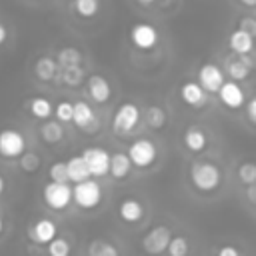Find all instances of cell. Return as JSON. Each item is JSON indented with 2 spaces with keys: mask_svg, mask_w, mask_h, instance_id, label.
<instances>
[{
  "mask_svg": "<svg viewBox=\"0 0 256 256\" xmlns=\"http://www.w3.org/2000/svg\"><path fill=\"white\" fill-rule=\"evenodd\" d=\"M144 204L138 198H124L118 204V218L126 224H138L144 218Z\"/></svg>",
  "mask_w": 256,
  "mask_h": 256,
  "instance_id": "obj_16",
  "label": "cell"
},
{
  "mask_svg": "<svg viewBox=\"0 0 256 256\" xmlns=\"http://www.w3.org/2000/svg\"><path fill=\"white\" fill-rule=\"evenodd\" d=\"M144 122H146V126L152 128V130H162V128L166 126V122H168V116H166V112H164L162 106L150 104V106L144 110Z\"/></svg>",
  "mask_w": 256,
  "mask_h": 256,
  "instance_id": "obj_27",
  "label": "cell"
},
{
  "mask_svg": "<svg viewBox=\"0 0 256 256\" xmlns=\"http://www.w3.org/2000/svg\"><path fill=\"white\" fill-rule=\"evenodd\" d=\"M170 238H172V230L164 224H158L154 228H150L144 238H142V248L146 254L150 256H160L166 252L168 244H170Z\"/></svg>",
  "mask_w": 256,
  "mask_h": 256,
  "instance_id": "obj_9",
  "label": "cell"
},
{
  "mask_svg": "<svg viewBox=\"0 0 256 256\" xmlns=\"http://www.w3.org/2000/svg\"><path fill=\"white\" fill-rule=\"evenodd\" d=\"M56 64H58V68H70V66H82V60H84V56H82V52L78 50V48H74V46H64V48H60L58 52H56Z\"/></svg>",
  "mask_w": 256,
  "mask_h": 256,
  "instance_id": "obj_25",
  "label": "cell"
},
{
  "mask_svg": "<svg viewBox=\"0 0 256 256\" xmlns=\"http://www.w3.org/2000/svg\"><path fill=\"white\" fill-rule=\"evenodd\" d=\"M72 124L80 130H94V126H98V120H96V114H94V108L84 102V100H78L74 102V112H72Z\"/></svg>",
  "mask_w": 256,
  "mask_h": 256,
  "instance_id": "obj_15",
  "label": "cell"
},
{
  "mask_svg": "<svg viewBox=\"0 0 256 256\" xmlns=\"http://www.w3.org/2000/svg\"><path fill=\"white\" fill-rule=\"evenodd\" d=\"M82 160L86 162L88 166V172H90V178H104L108 176V170H110V152L102 146H88L82 150Z\"/></svg>",
  "mask_w": 256,
  "mask_h": 256,
  "instance_id": "obj_6",
  "label": "cell"
},
{
  "mask_svg": "<svg viewBox=\"0 0 256 256\" xmlns=\"http://www.w3.org/2000/svg\"><path fill=\"white\" fill-rule=\"evenodd\" d=\"M136 2H138L140 6H144V8H146V6H152V4H156V0H136Z\"/></svg>",
  "mask_w": 256,
  "mask_h": 256,
  "instance_id": "obj_42",
  "label": "cell"
},
{
  "mask_svg": "<svg viewBox=\"0 0 256 256\" xmlns=\"http://www.w3.org/2000/svg\"><path fill=\"white\" fill-rule=\"evenodd\" d=\"M102 200H104V190L94 178L74 184V188H72V204H76L84 212L96 210L102 204Z\"/></svg>",
  "mask_w": 256,
  "mask_h": 256,
  "instance_id": "obj_2",
  "label": "cell"
},
{
  "mask_svg": "<svg viewBox=\"0 0 256 256\" xmlns=\"http://www.w3.org/2000/svg\"><path fill=\"white\" fill-rule=\"evenodd\" d=\"M188 176H190V184L202 194H212L222 186V170L218 164L210 160L192 162Z\"/></svg>",
  "mask_w": 256,
  "mask_h": 256,
  "instance_id": "obj_1",
  "label": "cell"
},
{
  "mask_svg": "<svg viewBox=\"0 0 256 256\" xmlns=\"http://www.w3.org/2000/svg\"><path fill=\"white\" fill-rule=\"evenodd\" d=\"M168 256H188L190 254V242L186 236H172L170 244L166 248Z\"/></svg>",
  "mask_w": 256,
  "mask_h": 256,
  "instance_id": "obj_30",
  "label": "cell"
},
{
  "mask_svg": "<svg viewBox=\"0 0 256 256\" xmlns=\"http://www.w3.org/2000/svg\"><path fill=\"white\" fill-rule=\"evenodd\" d=\"M72 10L82 20H92L100 12V0H74Z\"/></svg>",
  "mask_w": 256,
  "mask_h": 256,
  "instance_id": "obj_28",
  "label": "cell"
},
{
  "mask_svg": "<svg viewBox=\"0 0 256 256\" xmlns=\"http://www.w3.org/2000/svg\"><path fill=\"white\" fill-rule=\"evenodd\" d=\"M238 28L244 30L246 34H250L252 38H256V18H252V16H242V18L238 20Z\"/></svg>",
  "mask_w": 256,
  "mask_h": 256,
  "instance_id": "obj_36",
  "label": "cell"
},
{
  "mask_svg": "<svg viewBox=\"0 0 256 256\" xmlns=\"http://www.w3.org/2000/svg\"><path fill=\"white\" fill-rule=\"evenodd\" d=\"M26 106H28V112L36 120H42V122L50 120V116L54 114V106H52V102L46 96H34V98H30L26 102Z\"/></svg>",
  "mask_w": 256,
  "mask_h": 256,
  "instance_id": "obj_22",
  "label": "cell"
},
{
  "mask_svg": "<svg viewBox=\"0 0 256 256\" xmlns=\"http://www.w3.org/2000/svg\"><path fill=\"white\" fill-rule=\"evenodd\" d=\"M58 64L52 56H40L36 62H34V76L40 80V82H52L56 80L58 76Z\"/></svg>",
  "mask_w": 256,
  "mask_h": 256,
  "instance_id": "obj_21",
  "label": "cell"
},
{
  "mask_svg": "<svg viewBox=\"0 0 256 256\" xmlns=\"http://www.w3.org/2000/svg\"><path fill=\"white\" fill-rule=\"evenodd\" d=\"M40 138L46 144H58L64 140V128L58 120H44L40 124Z\"/></svg>",
  "mask_w": 256,
  "mask_h": 256,
  "instance_id": "obj_26",
  "label": "cell"
},
{
  "mask_svg": "<svg viewBox=\"0 0 256 256\" xmlns=\"http://www.w3.org/2000/svg\"><path fill=\"white\" fill-rule=\"evenodd\" d=\"M6 40H8V30H6V26L0 22V46H2Z\"/></svg>",
  "mask_w": 256,
  "mask_h": 256,
  "instance_id": "obj_39",
  "label": "cell"
},
{
  "mask_svg": "<svg viewBox=\"0 0 256 256\" xmlns=\"http://www.w3.org/2000/svg\"><path fill=\"white\" fill-rule=\"evenodd\" d=\"M142 122V110L134 102L120 104L112 116V132L116 136H130Z\"/></svg>",
  "mask_w": 256,
  "mask_h": 256,
  "instance_id": "obj_3",
  "label": "cell"
},
{
  "mask_svg": "<svg viewBox=\"0 0 256 256\" xmlns=\"http://www.w3.org/2000/svg\"><path fill=\"white\" fill-rule=\"evenodd\" d=\"M28 236H30V240H32L34 244L46 246V244H50V242L58 236V226H56V222L50 220V218H40V220H36V222L30 226Z\"/></svg>",
  "mask_w": 256,
  "mask_h": 256,
  "instance_id": "obj_13",
  "label": "cell"
},
{
  "mask_svg": "<svg viewBox=\"0 0 256 256\" xmlns=\"http://www.w3.org/2000/svg\"><path fill=\"white\" fill-rule=\"evenodd\" d=\"M86 78V70L82 66H70V68H60L56 80L62 82L68 88H78Z\"/></svg>",
  "mask_w": 256,
  "mask_h": 256,
  "instance_id": "obj_24",
  "label": "cell"
},
{
  "mask_svg": "<svg viewBox=\"0 0 256 256\" xmlns=\"http://www.w3.org/2000/svg\"><path fill=\"white\" fill-rule=\"evenodd\" d=\"M48 178H50V182H56V184H68L66 162H62V160L52 162L50 168H48Z\"/></svg>",
  "mask_w": 256,
  "mask_h": 256,
  "instance_id": "obj_34",
  "label": "cell"
},
{
  "mask_svg": "<svg viewBox=\"0 0 256 256\" xmlns=\"http://www.w3.org/2000/svg\"><path fill=\"white\" fill-rule=\"evenodd\" d=\"M46 252H48V256H70L72 246H70L68 238L56 236L50 244H46Z\"/></svg>",
  "mask_w": 256,
  "mask_h": 256,
  "instance_id": "obj_33",
  "label": "cell"
},
{
  "mask_svg": "<svg viewBox=\"0 0 256 256\" xmlns=\"http://www.w3.org/2000/svg\"><path fill=\"white\" fill-rule=\"evenodd\" d=\"M206 92L200 88V84L196 80H186L180 86V98L184 104L192 106V108H202L206 104Z\"/></svg>",
  "mask_w": 256,
  "mask_h": 256,
  "instance_id": "obj_18",
  "label": "cell"
},
{
  "mask_svg": "<svg viewBox=\"0 0 256 256\" xmlns=\"http://www.w3.org/2000/svg\"><path fill=\"white\" fill-rule=\"evenodd\" d=\"M40 164H42V158H40L36 152H24V154L18 158V166H20L22 172H26V174L38 172Z\"/></svg>",
  "mask_w": 256,
  "mask_h": 256,
  "instance_id": "obj_31",
  "label": "cell"
},
{
  "mask_svg": "<svg viewBox=\"0 0 256 256\" xmlns=\"http://www.w3.org/2000/svg\"><path fill=\"white\" fill-rule=\"evenodd\" d=\"M6 192V180H4V176L0 174V196Z\"/></svg>",
  "mask_w": 256,
  "mask_h": 256,
  "instance_id": "obj_43",
  "label": "cell"
},
{
  "mask_svg": "<svg viewBox=\"0 0 256 256\" xmlns=\"http://www.w3.org/2000/svg\"><path fill=\"white\" fill-rule=\"evenodd\" d=\"M128 40H130V44H132L136 50H140V52H150V50H154V48L158 46L160 34H158V30H156L152 24L140 22V24H134V26L130 28Z\"/></svg>",
  "mask_w": 256,
  "mask_h": 256,
  "instance_id": "obj_8",
  "label": "cell"
},
{
  "mask_svg": "<svg viewBox=\"0 0 256 256\" xmlns=\"http://www.w3.org/2000/svg\"><path fill=\"white\" fill-rule=\"evenodd\" d=\"M132 162L128 158L126 152H114L110 154V170H108V176H112L114 180H124L130 176L132 172Z\"/></svg>",
  "mask_w": 256,
  "mask_h": 256,
  "instance_id": "obj_20",
  "label": "cell"
},
{
  "mask_svg": "<svg viewBox=\"0 0 256 256\" xmlns=\"http://www.w3.org/2000/svg\"><path fill=\"white\" fill-rule=\"evenodd\" d=\"M182 142H184V148L188 152L200 154L208 146V136H206V132L200 126H188L184 130V134H182Z\"/></svg>",
  "mask_w": 256,
  "mask_h": 256,
  "instance_id": "obj_19",
  "label": "cell"
},
{
  "mask_svg": "<svg viewBox=\"0 0 256 256\" xmlns=\"http://www.w3.org/2000/svg\"><path fill=\"white\" fill-rule=\"evenodd\" d=\"M252 66H254V62H252L248 56H234V58H228V60H226L224 74H228L230 80H234V82L240 84L242 80L250 78Z\"/></svg>",
  "mask_w": 256,
  "mask_h": 256,
  "instance_id": "obj_14",
  "label": "cell"
},
{
  "mask_svg": "<svg viewBox=\"0 0 256 256\" xmlns=\"http://www.w3.org/2000/svg\"><path fill=\"white\" fill-rule=\"evenodd\" d=\"M66 172H68V182L80 184L84 180H90V172L82 156H72L70 160H66Z\"/></svg>",
  "mask_w": 256,
  "mask_h": 256,
  "instance_id": "obj_23",
  "label": "cell"
},
{
  "mask_svg": "<svg viewBox=\"0 0 256 256\" xmlns=\"http://www.w3.org/2000/svg\"><path fill=\"white\" fill-rule=\"evenodd\" d=\"M244 106H246V116H248V120L256 126V96H252Z\"/></svg>",
  "mask_w": 256,
  "mask_h": 256,
  "instance_id": "obj_37",
  "label": "cell"
},
{
  "mask_svg": "<svg viewBox=\"0 0 256 256\" xmlns=\"http://www.w3.org/2000/svg\"><path fill=\"white\" fill-rule=\"evenodd\" d=\"M250 200H252V204L256 206V184L250 186Z\"/></svg>",
  "mask_w": 256,
  "mask_h": 256,
  "instance_id": "obj_41",
  "label": "cell"
},
{
  "mask_svg": "<svg viewBox=\"0 0 256 256\" xmlns=\"http://www.w3.org/2000/svg\"><path fill=\"white\" fill-rule=\"evenodd\" d=\"M88 256H120V250L116 248V244L98 238L88 244Z\"/></svg>",
  "mask_w": 256,
  "mask_h": 256,
  "instance_id": "obj_29",
  "label": "cell"
},
{
  "mask_svg": "<svg viewBox=\"0 0 256 256\" xmlns=\"http://www.w3.org/2000/svg\"><path fill=\"white\" fill-rule=\"evenodd\" d=\"M238 2L246 8H256V0H238Z\"/></svg>",
  "mask_w": 256,
  "mask_h": 256,
  "instance_id": "obj_40",
  "label": "cell"
},
{
  "mask_svg": "<svg viewBox=\"0 0 256 256\" xmlns=\"http://www.w3.org/2000/svg\"><path fill=\"white\" fill-rule=\"evenodd\" d=\"M238 178L244 186H248V188L254 186L256 184V162H252V160L242 162L238 166Z\"/></svg>",
  "mask_w": 256,
  "mask_h": 256,
  "instance_id": "obj_32",
  "label": "cell"
},
{
  "mask_svg": "<svg viewBox=\"0 0 256 256\" xmlns=\"http://www.w3.org/2000/svg\"><path fill=\"white\" fill-rule=\"evenodd\" d=\"M216 256H242L240 250L236 246H230V244H224L216 250Z\"/></svg>",
  "mask_w": 256,
  "mask_h": 256,
  "instance_id": "obj_38",
  "label": "cell"
},
{
  "mask_svg": "<svg viewBox=\"0 0 256 256\" xmlns=\"http://www.w3.org/2000/svg\"><path fill=\"white\" fill-rule=\"evenodd\" d=\"M26 152V136L18 128L0 130V156L6 160H18Z\"/></svg>",
  "mask_w": 256,
  "mask_h": 256,
  "instance_id": "obj_7",
  "label": "cell"
},
{
  "mask_svg": "<svg viewBox=\"0 0 256 256\" xmlns=\"http://www.w3.org/2000/svg\"><path fill=\"white\" fill-rule=\"evenodd\" d=\"M86 94L90 96V100L94 104H106L112 98V86H110V82H108L106 76L92 74L86 80Z\"/></svg>",
  "mask_w": 256,
  "mask_h": 256,
  "instance_id": "obj_12",
  "label": "cell"
},
{
  "mask_svg": "<svg viewBox=\"0 0 256 256\" xmlns=\"http://www.w3.org/2000/svg\"><path fill=\"white\" fill-rule=\"evenodd\" d=\"M72 112H74V102H70V100H60L54 108V116L60 124L72 122Z\"/></svg>",
  "mask_w": 256,
  "mask_h": 256,
  "instance_id": "obj_35",
  "label": "cell"
},
{
  "mask_svg": "<svg viewBox=\"0 0 256 256\" xmlns=\"http://www.w3.org/2000/svg\"><path fill=\"white\" fill-rule=\"evenodd\" d=\"M4 228H6V222H4V218L0 216V236L4 234Z\"/></svg>",
  "mask_w": 256,
  "mask_h": 256,
  "instance_id": "obj_44",
  "label": "cell"
},
{
  "mask_svg": "<svg viewBox=\"0 0 256 256\" xmlns=\"http://www.w3.org/2000/svg\"><path fill=\"white\" fill-rule=\"evenodd\" d=\"M42 200L52 212H64L72 204V188L68 184L48 182L42 188Z\"/></svg>",
  "mask_w": 256,
  "mask_h": 256,
  "instance_id": "obj_5",
  "label": "cell"
},
{
  "mask_svg": "<svg viewBox=\"0 0 256 256\" xmlns=\"http://www.w3.org/2000/svg\"><path fill=\"white\" fill-rule=\"evenodd\" d=\"M218 98H220V102H222L228 110H240V108H244V104H246V92H244V88H242L238 82H234V80H226V82L222 84V88L218 90Z\"/></svg>",
  "mask_w": 256,
  "mask_h": 256,
  "instance_id": "obj_11",
  "label": "cell"
},
{
  "mask_svg": "<svg viewBox=\"0 0 256 256\" xmlns=\"http://www.w3.org/2000/svg\"><path fill=\"white\" fill-rule=\"evenodd\" d=\"M132 166L140 168V170H150L152 166H156L158 158H160V152H158V146L154 140L150 138H136L128 150H126Z\"/></svg>",
  "mask_w": 256,
  "mask_h": 256,
  "instance_id": "obj_4",
  "label": "cell"
},
{
  "mask_svg": "<svg viewBox=\"0 0 256 256\" xmlns=\"http://www.w3.org/2000/svg\"><path fill=\"white\" fill-rule=\"evenodd\" d=\"M226 82L224 70L214 62H204L198 68V84L206 94H218L222 84Z\"/></svg>",
  "mask_w": 256,
  "mask_h": 256,
  "instance_id": "obj_10",
  "label": "cell"
},
{
  "mask_svg": "<svg viewBox=\"0 0 256 256\" xmlns=\"http://www.w3.org/2000/svg\"><path fill=\"white\" fill-rule=\"evenodd\" d=\"M254 46H256L254 38L250 34H246L244 30H240V28L232 30L230 36H228V48L236 56H250L254 52Z\"/></svg>",
  "mask_w": 256,
  "mask_h": 256,
  "instance_id": "obj_17",
  "label": "cell"
}]
</instances>
